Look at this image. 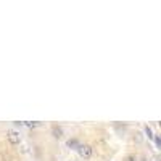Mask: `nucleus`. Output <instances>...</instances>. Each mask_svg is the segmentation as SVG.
Instances as JSON below:
<instances>
[{"mask_svg": "<svg viewBox=\"0 0 161 161\" xmlns=\"http://www.w3.org/2000/svg\"><path fill=\"white\" fill-rule=\"evenodd\" d=\"M145 132L148 134V137H153V136H152V129H150V127H145Z\"/></svg>", "mask_w": 161, "mask_h": 161, "instance_id": "obj_6", "label": "nucleus"}, {"mask_svg": "<svg viewBox=\"0 0 161 161\" xmlns=\"http://www.w3.org/2000/svg\"><path fill=\"white\" fill-rule=\"evenodd\" d=\"M7 137H8V142H10V143H13V145L19 143V140H21V137H19V132H16V130H8Z\"/></svg>", "mask_w": 161, "mask_h": 161, "instance_id": "obj_2", "label": "nucleus"}, {"mask_svg": "<svg viewBox=\"0 0 161 161\" xmlns=\"http://www.w3.org/2000/svg\"><path fill=\"white\" fill-rule=\"evenodd\" d=\"M52 132H53V137H55V139H60L63 136V129L60 126H53L52 127Z\"/></svg>", "mask_w": 161, "mask_h": 161, "instance_id": "obj_3", "label": "nucleus"}, {"mask_svg": "<svg viewBox=\"0 0 161 161\" xmlns=\"http://www.w3.org/2000/svg\"><path fill=\"white\" fill-rule=\"evenodd\" d=\"M124 161H137V159H136V156H127Z\"/></svg>", "mask_w": 161, "mask_h": 161, "instance_id": "obj_7", "label": "nucleus"}, {"mask_svg": "<svg viewBox=\"0 0 161 161\" xmlns=\"http://www.w3.org/2000/svg\"><path fill=\"white\" fill-rule=\"evenodd\" d=\"M77 152L80 155V158H90L92 156V147L90 145H79L77 147Z\"/></svg>", "mask_w": 161, "mask_h": 161, "instance_id": "obj_1", "label": "nucleus"}, {"mask_svg": "<svg viewBox=\"0 0 161 161\" xmlns=\"http://www.w3.org/2000/svg\"><path fill=\"white\" fill-rule=\"evenodd\" d=\"M66 145H68L69 148H76V150H77V147H79V140H77V139H69L68 142H66Z\"/></svg>", "mask_w": 161, "mask_h": 161, "instance_id": "obj_4", "label": "nucleus"}, {"mask_svg": "<svg viewBox=\"0 0 161 161\" xmlns=\"http://www.w3.org/2000/svg\"><path fill=\"white\" fill-rule=\"evenodd\" d=\"M26 126H28V127H37V126H40V123H37V121H34V123H32V121H28V123H24Z\"/></svg>", "mask_w": 161, "mask_h": 161, "instance_id": "obj_5", "label": "nucleus"}]
</instances>
